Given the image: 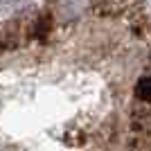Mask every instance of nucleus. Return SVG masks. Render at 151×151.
<instances>
[{
    "label": "nucleus",
    "mask_w": 151,
    "mask_h": 151,
    "mask_svg": "<svg viewBox=\"0 0 151 151\" xmlns=\"http://www.w3.org/2000/svg\"><path fill=\"white\" fill-rule=\"evenodd\" d=\"M138 97L142 101H151V77H145L138 86Z\"/></svg>",
    "instance_id": "nucleus-1"
}]
</instances>
